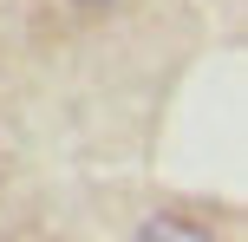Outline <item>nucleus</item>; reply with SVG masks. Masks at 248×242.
Wrapping results in <instances>:
<instances>
[{
	"label": "nucleus",
	"mask_w": 248,
	"mask_h": 242,
	"mask_svg": "<svg viewBox=\"0 0 248 242\" xmlns=\"http://www.w3.org/2000/svg\"><path fill=\"white\" fill-rule=\"evenodd\" d=\"M137 242H216V236L196 229V223H183V216H150L144 229H137Z\"/></svg>",
	"instance_id": "f257e3e1"
},
{
	"label": "nucleus",
	"mask_w": 248,
	"mask_h": 242,
	"mask_svg": "<svg viewBox=\"0 0 248 242\" xmlns=\"http://www.w3.org/2000/svg\"><path fill=\"white\" fill-rule=\"evenodd\" d=\"M78 7H111V0H78Z\"/></svg>",
	"instance_id": "f03ea898"
}]
</instances>
